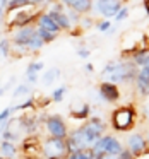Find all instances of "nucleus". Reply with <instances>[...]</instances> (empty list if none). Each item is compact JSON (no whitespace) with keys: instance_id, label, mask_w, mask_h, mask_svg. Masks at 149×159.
Returning <instances> with one entry per match:
<instances>
[{"instance_id":"1","label":"nucleus","mask_w":149,"mask_h":159,"mask_svg":"<svg viewBox=\"0 0 149 159\" xmlns=\"http://www.w3.org/2000/svg\"><path fill=\"white\" fill-rule=\"evenodd\" d=\"M137 72H139V67L134 63V60L127 58V57H120L117 60L106 62L100 77L101 80H108V82L125 86V84H134Z\"/></svg>"},{"instance_id":"2","label":"nucleus","mask_w":149,"mask_h":159,"mask_svg":"<svg viewBox=\"0 0 149 159\" xmlns=\"http://www.w3.org/2000/svg\"><path fill=\"white\" fill-rule=\"evenodd\" d=\"M139 115H137V108L132 104H125V106H118L117 110L111 111L110 116V125L115 132L120 134H128L134 130V127L137 125Z\"/></svg>"},{"instance_id":"3","label":"nucleus","mask_w":149,"mask_h":159,"mask_svg":"<svg viewBox=\"0 0 149 159\" xmlns=\"http://www.w3.org/2000/svg\"><path fill=\"white\" fill-rule=\"evenodd\" d=\"M45 9H40L36 5H29L24 9H17V11H12L5 14V21L4 24L7 26V31L16 28H22V26H31L38 22V17L41 16V12Z\"/></svg>"},{"instance_id":"4","label":"nucleus","mask_w":149,"mask_h":159,"mask_svg":"<svg viewBox=\"0 0 149 159\" xmlns=\"http://www.w3.org/2000/svg\"><path fill=\"white\" fill-rule=\"evenodd\" d=\"M125 151V144L117 139L115 135L111 134H105L96 144L91 147V152L93 156H100V154H115V156H120L122 152Z\"/></svg>"},{"instance_id":"5","label":"nucleus","mask_w":149,"mask_h":159,"mask_svg":"<svg viewBox=\"0 0 149 159\" xmlns=\"http://www.w3.org/2000/svg\"><path fill=\"white\" fill-rule=\"evenodd\" d=\"M43 127H45L46 135L55 137V139H62V140H65L69 132H70L67 121L63 120L60 115H48V116H45Z\"/></svg>"},{"instance_id":"6","label":"nucleus","mask_w":149,"mask_h":159,"mask_svg":"<svg viewBox=\"0 0 149 159\" xmlns=\"http://www.w3.org/2000/svg\"><path fill=\"white\" fill-rule=\"evenodd\" d=\"M41 154H43V157L58 156V157H63V159H65L67 156H69V152H67V144H65V140L46 135V137L41 140Z\"/></svg>"},{"instance_id":"7","label":"nucleus","mask_w":149,"mask_h":159,"mask_svg":"<svg viewBox=\"0 0 149 159\" xmlns=\"http://www.w3.org/2000/svg\"><path fill=\"white\" fill-rule=\"evenodd\" d=\"M123 144H125V149H127L128 152H132L135 157H141L142 154L149 152L147 142H146V135L141 134V132H134V130L128 132V135H127Z\"/></svg>"},{"instance_id":"8","label":"nucleus","mask_w":149,"mask_h":159,"mask_svg":"<svg viewBox=\"0 0 149 159\" xmlns=\"http://www.w3.org/2000/svg\"><path fill=\"white\" fill-rule=\"evenodd\" d=\"M122 0H94L93 11L100 16L101 19H113L117 12L123 7Z\"/></svg>"},{"instance_id":"9","label":"nucleus","mask_w":149,"mask_h":159,"mask_svg":"<svg viewBox=\"0 0 149 159\" xmlns=\"http://www.w3.org/2000/svg\"><path fill=\"white\" fill-rule=\"evenodd\" d=\"M98 96L101 101L108 104H117L122 99V91L118 87V84L108 82V80H101L98 84Z\"/></svg>"},{"instance_id":"10","label":"nucleus","mask_w":149,"mask_h":159,"mask_svg":"<svg viewBox=\"0 0 149 159\" xmlns=\"http://www.w3.org/2000/svg\"><path fill=\"white\" fill-rule=\"evenodd\" d=\"M40 123H43V121H40V118L36 113H24L17 120L19 128L24 130V134H28V135H35L36 132H38Z\"/></svg>"},{"instance_id":"11","label":"nucleus","mask_w":149,"mask_h":159,"mask_svg":"<svg viewBox=\"0 0 149 159\" xmlns=\"http://www.w3.org/2000/svg\"><path fill=\"white\" fill-rule=\"evenodd\" d=\"M135 93L139 94V98L147 99L149 98V70L147 69H139L137 77L134 80Z\"/></svg>"},{"instance_id":"12","label":"nucleus","mask_w":149,"mask_h":159,"mask_svg":"<svg viewBox=\"0 0 149 159\" xmlns=\"http://www.w3.org/2000/svg\"><path fill=\"white\" fill-rule=\"evenodd\" d=\"M65 9H70L74 12H79L81 16H86L93 12V5L94 0H60Z\"/></svg>"},{"instance_id":"13","label":"nucleus","mask_w":149,"mask_h":159,"mask_svg":"<svg viewBox=\"0 0 149 159\" xmlns=\"http://www.w3.org/2000/svg\"><path fill=\"white\" fill-rule=\"evenodd\" d=\"M36 26H38V28H41V29H45V31L53 33V34H58V36L63 33L62 29H60V26L55 22V19H53L46 11L41 12V16L38 17V22H36Z\"/></svg>"},{"instance_id":"14","label":"nucleus","mask_w":149,"mask_h":159,"mask_svg":"<svg viewBox=\"0 0 149 159\" xmlns=\"http://www.w3.org/2000/svg\"><path fill=\"white\" fill-rule=\"evenodd\" d=\"M91 111H93V106L87 103H81L79 106H72L70 108V118L77 121H86L91 118Z\"/></svg>"},{"instance_id":"15","label":"nucleus","mask_w":149,"mask_h":159,"mask_svg":"<svg viewBox=\"0 0 149 159\" xmlns=\"http://www.w3.org/2000/svg\"><path fill=\"white\" fill-rule=\"evenodd\" d=\"M46 12L55 19V22L60 26V29H62L63 33H70V31H72V24H70V19H69V16H67V11H63V12L46 11Z\"/></svg>"},{"instance_id":"16","label":"nucleus","mask_w":149,"mask_h":159,"mask_svg":"<svg viewBox=\"0 0 149 159\" xmlns=\"http://www.w3.org/2000/svg\"><path fill=\"white\" fill-rule=\"evenodd\" d=\"M130 58L134 60V63L139 67V69H147L149 70V46L135 52Z\"/></svg>"},{"instance_id":"17","label":"nucleus","mask_w":149,"mask_h":159,"mask_svg":"<svg viewBox=\"0 0 149 159\" xmlns=\"http://www.w3.org/2000/svg\"><path fill=\"white\" fill-rule=\"evenodd\" d=\"M0 154L4 157H19V149L16 145V142L0 140Z\"/></svg>"},{"instance_id":"18","label":"nucleus","mask_w":149,"mask_h":159,"mask_svg":"<svg viewBox=\"0 0 149 159\" xmlns=\"http://www.w3.org/2000/svg\"><path fill=\"white\" fill-rule=\"evenodd\" d=\"M60 69H57V67H52V69H48V70H45L43 72V75H41V84L43 86H52L53 82H57L58 80V77H60Z\"/></svg>"},{"instance_id":"19","label":"nucleus","mask_w":149,"mask_h":159,"mask_svg":"<svg viewBox=\"0 0 149 159\" xmlns=\"http://www.w3.org/2000/svg\"><path fill=\"white\" fill-rule=\"evenodd\" d=\"M33 94V86H29L28 82H22L19 86H16L14 93H12V98L14 99H21V98H29Z\"/></svg>"},{"instance_id":"20","label":"nucleus","mask_w":149,"mask_h":159,"mask_svg":"<svg viewBox=\"0 0 149 159\" xmlns=\"http://www.w3.org/2000/svg\"><path fill=\"white\" fill-rule=\"evenodd\" d=\"M12 57V41L11 38L2 36L0 38V58H9Z\"/></svg>"},{"instance_id":"21","label":"nucleus","mask_w":149,"mask_h":159,"mask_svg":"<svg viewBox=\"0 0 149 159\" xmlns=\"http://www.w3.org/2000/svg\"><path fill=\"white\" fill-rule=\"evenodd\" d=\"M29 5H33V0H9L5 12H12V11H17V9H24V7H29Z\"/></svg>"},{"instance_id":"22","label":"nucleus","mask_w":149,"mask_h":159,"mask_svg":"<svg viewBox=\"0 0 149 159\" xmlns=\"http://www.w3.org/2000/svg\"><path fill=\"white\" fill-rule=\"evenodd\" d=\"M14 108V113L16 111H28V110H35L36 108V98L35 96H29V98H26V101H22L21 104H17V106H12Z\"/></svg>"},{"instance_id":"23","label":"nucleus","mask_w":149,"mask_h":159,"mask_svg":"<svg viewBox=\"0 0 149 159\" xmlns=\"http://www.w3.org/2000/svg\"><path fill=\"white\" fill-rule=\"evenodd\" d=\"M94 26H96V19H94L93 14H86V16H82V17H81L79 28L82 29V31H89V29L94 28Z\"/></svg>"},{"instance_id":"24","label":"nucleus","mask_w":149,"mask_h":159,"mask_svg":"<svg viewBox=\"0 0 149 159\" xmlns=\"http://www.w3.org/2000/svg\"><path fill=\"white\" fill-rule=\"evenodd\" d=\"M67 91H69L67 86H60V87H57V89H53L52 94H50L52 103H62L63 98H65V94H67Z\"/></svg>"},{"instance_id":"25","label":"nucleus","mask_w":149,"mask_h":159,"mask_svg":"<svg viewBox=\"0 0 149 159\" xmlns=\"http://www.w3.org/2000/svg\"><path fill=\"white\" fill-rule=\"evenodd\" d=\"M96 31L100 33H106V34H110V31L113 29V22H111V19H100V21H96Z\"/></svg>"},{"instance_id":"26","label":"nucleus","mask_w":149,"mask_h":159,"mask_svg":"<svg viewBox=\"0 0 149 159\" xmlns=\"http://www.w3.org/2000/svg\"><path fill=\"white\" fill-rule=\"evenodd\" d=\"M43 67H45V63H43L41 60H35V62H31L28 67H26L24 75H31V74H38L40 75V72L43 70Z\"/></svg>"},{"instance_id":"27","label":"nucleus","mask_w":149,"mask_h":159,"mask_svg":"<svg viewBox=\"0 0 149 159\" xmlns=\"http://www.w3.org/2000/svg\"><path fill=\"white\" fill-rule=\"evenodd\" d=\"M36 28H38V26H36ZM38 34H40V38L45 41V45H50V43H53L57 38H58V34H53V33L45 31V29H41V28H38Z\"/></svg>"},{"instance_id":"28","label":"nucleus","mask_w":149,"mask_h":159,"mask_svg":"<svg viewBox=\"0 0 149 159\" xmlns=\"http://www.w3.org/2000/svg\"><path fill=\"white\" fill-rule=\"evenodd\" d=\"M65 159H94V156L91 152V149H87V151H79V152H74V154H69Z\"/></svg>"},{"instance_id":"29","label":"nucleus","mask_w":149,"mask_h":159,"mask_svg":"<svg viewBox=\"0 0 149 159\" xmlns=\"http://www.w3.org/2000/svg\"><path fill=\"white\" fill-rule=\"evenodd\" d=\"M128 14H130V9H128L127 5H123V7H122L120 11L117 12V16H115V17H113V21H115V22H117V24H118V22L125 21V19L128 17Z\"/></svg>"},{"instance_id":"30","label":"nucleus","mask_w":149,"mask_h":159,"mask_svg":"<svg viewBox=\"0 0 149 159\" xmlns=\"http://www.w3.org/2000/svg\"><path fill=\"white\" fill-rule=\"evenodd\" d=\"M0 137H2V140H7V142H17L19 140V134L12 132V128L5 130L4 134H0Z\"/></svg>"},{"instance_id":"31","label":"nucleus","mask_w":149,"mask_h":159,"mask_svg":"<svg viewBox=\"0 0 149 159\" xmlns=\"http://www.w3.org/2000/svg\"><path fill=\"white\" fill-rule=\"evenodd\" d=\"M12 115H14V108H5V110H2V111H0V123H2V121L11 120Z\"/></svg>"},{"instance_id":"32","label":"nucleus","mask_w":149,"mask_h":159,"mask_svg":"<svg viewBox=\"0 0 149 159\" xmlns=\"http://www.w3.org/2000/svg\"><path fill=\"white\" fill-rule=\"evenodd\" d=\"M77 57H79V58H82V60L89 58V57H91V50H87V48H84V46H81V48H77Z\"/></svg>"},{"instance_id":"33","label":"nucleus","mask_w":149,"mask_h":159,"mask_svg":"<svg viewBox=\"0 0 149 159\" xmlns=\"http://www.w3.org/2000/svg\"><path fill=\"white\" fill-rule=\"evenodd\" d=\"M142 115H144V118L149 120V98L144 101V104H142Z\"/></svg>"},{"instance_id":"34","label":"nucleus","mask_w":149,"mask_h":159,"mask_svg":"<svg viewBox=\"0 0 149 159\" xmlns=\"http://www.w3.org/2000/svg\"><path fill=\"white\" fill-rule=\"evenodd\" d=\"M94 159H118V156H115V154H100V156H94Z\"/></svg>"},{"instance_id":"35","label":"nucleus","mask_w":149,"mask_h":159,"mask_svg":"<svg viewBox=\"0 0 149 159\" xmlns=\"http://www.w3.org/2000/svg\"><path fill=\"white\" fill-rule=\"evenodd\" d=\"M84 72H86V74H93L94 72V65H93V63H86V65H84Z\"/></svg>"},{"instance_id":"36","label":"nucleus","mask_w":149,"mask_h":159,"mask_svg":"<svg viewBox=\"0 0 149 159\" xmlns=\"http://www.w3.org/2000/svg\"><path fill=\"white\" fill-rule=\"evenodd\" d=\"M5 14H7V12H5V9L0 7V24H4V21H5Z\"/></svg>"},{"instance_id":"37","label":"nucleus","mask_w":149,"mask_h":159,"mask_svg":"<svg viewBox=\"0 0 149 159\" xmlns=\"http://www.w3.org/2000/svg\"><path fill=\"white\" fill-rule=\"evenodd\" d=\"M144 2V9H146V12H147V17H149V0H142Z\"/></svg>"},{"instance_id":"38","label":"nucleus","mask_w":149,"mask_h":159,"mask_svg":"<svg viewBox=\"0 0 149 159\" xmlns=\"http://www.w3.org/2000/svg\"><path fill=\"white\" fill-rule=\"evenodd\" d=\"M7 4H9V0H0V7L2 9H7Z\"/></svg>"},{"instance_id":"39","label":"nucleus","mask_w":149,"mask_h":159,"mask_svg":"<svg viewBox=\"0 0 149 159\" xmlns=\"http://www.w3.org/2000/svg\"><path fill=\"white\" fill-rule=\"evenodd\" d=\"M45 159H63V157H58V156H52V157H45Z\"/></svg>"},{"instance_id":"40","label":"nucleus","mask_w":149,"mask_h":159,"mask_svg":"<svg viewBox=\"0 0 149 159\" xmlns=\"http://www.w3.org/2000/svg\"><path fill=\"white\" fill-rule=\"evenodd\" d=\"M4 159H21V157H4Z\"/></svg>"},{"instance_id":"41","label":"nucleus","mask_w":149,"mask_h":159,"mask_svg":"<svg viewBox=\"0 0 149 159\" xmlns=\"http://www.w3.org/2000/svg\"><path fill=\"white\" fill-rule=\"evenodd\" d=\"M0 38H2V24H0Z\"/></svg>"},{"instance_id":"42","label":"nucleus","mask_w":149,"mask_h":159,"mask_svg":"<svg viewBox=\"0 0 149 159\" xmlns=\"http://www.w3.org/2000/svg\"><path fill=\"white\" fill-rule=\"evenodd\" d=\"M122 2H123V4H128V2H130V0H122Z\"/></svg>"},{"instance_id":"43","label":"nucleus","mask_w":149,"mask_h":159,"mask_svg":"<svg viewBox=\"0 0 149 159\" xmlns=\"http://www.w3.org/2000/svg\"><path fill=\"white\" fill-rule=\"evenodd\" d=\"M0 159H4V156H2V154H0Z\"/></svg>"},{"instance_id":"44","label":"nucleus","mask_w":149,"mask_h":159,"mask_svg":"<svg viewBox=\"0 0 149 159\" xmlns=\"http://www.w3.org/2000/svg\"><path fill=\"white\" fill-rule=\"evenodd\" d=\"M0 87H2V80H0Z\"/></svg>"}]
</instances>
